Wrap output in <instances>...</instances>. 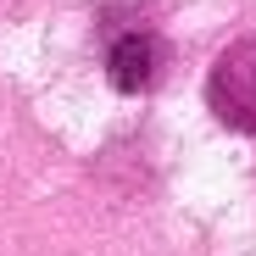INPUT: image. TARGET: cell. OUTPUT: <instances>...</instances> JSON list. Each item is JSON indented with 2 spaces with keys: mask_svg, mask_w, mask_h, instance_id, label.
Instances as JSON below:
<instances>
[{
  "mask_svg": "<svg viewBox=\"0 0 256 256\" xmlns=\"http://www.w3.org/2000/svg\"><path fill=\"white\" fill-rule=\"evenodd\" d=\"M106 72H112V84L122 95H140L150 84V72H156V45L145 34H122L112 45V56H106Z\"/></svg>",
  "mask_w": 256,
  "mask_h": 256,
  "instance_id": "6da1fadb",
  "label": "cell"
}]
</instances>
